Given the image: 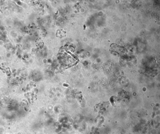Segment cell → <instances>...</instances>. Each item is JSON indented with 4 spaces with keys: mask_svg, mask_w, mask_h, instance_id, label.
<instances>
[{
    "mask_svg": "<svg viewBox=\"0 0 160 134\" xmlns=\"http://www.w3.org/2000/svg\"><path fill=\"white\" fill-rule=\"evenodd\" d=\"M111 50L120 54H124L126 52V49L124 47L116 44H112L111 46Z\"/></svg>",
    "mask_w": 160,
    "mask_h": 134,
    "instance_id": "6da1fadb",
    "label": "cell"
}]
</instances>
